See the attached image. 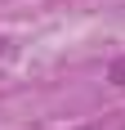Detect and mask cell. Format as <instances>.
I'll return each instance as SVG.
<instances>
[{"instance_id": "cell-1", "label": "cell", "mask_w": 125, "mask_h": 130, "mask_svg": "<svg viewBox=\"0 0 125 130\" xmlns=\"http://www.w3.org/2000/svg\"><path fill=\"white\" fill-rule=\"evenodd\" d=\"M107 81H112L116 90H125V54H121V58H112V67H107Z\"/></svg>"}]
</instances>
